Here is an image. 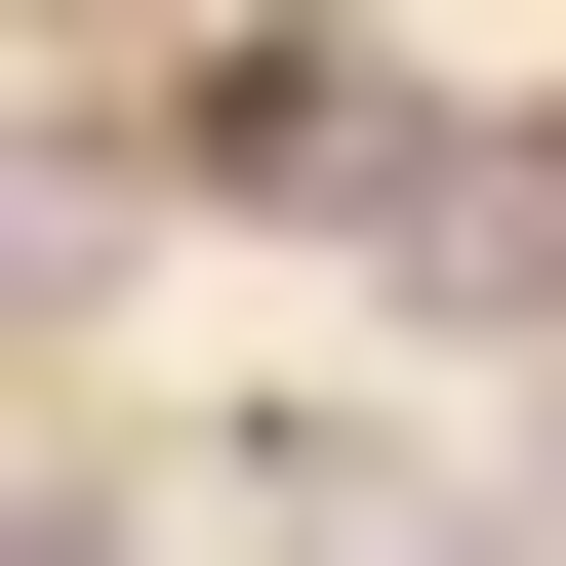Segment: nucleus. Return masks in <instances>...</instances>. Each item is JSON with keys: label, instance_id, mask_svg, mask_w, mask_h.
I'll return each mask as SVG.
<instances>
[{"label": "nucleus", "instance_id": "nucleus-1", "mask_svg": "<svg viewBox=\"0 0 566 566\" xmlns=\"http://www.w3.org/2000/svg\"><path fill=\"white\" fill-rule=\"evenodd\" d=\"M0 566H163V526H122V485H0Z\"/></svg>", "mask_w": 566, "mask_h": 566}, {"label": "nucleus", "instance_id": "nucleus-2", "mask_svg": "<svg viewBox=\"0 0 566 566\" xmlns=\"http://www.w3.org/2000/svg\"><path fill=\"white\" fill-rule=\"evenodd\" d=\"M526 202H566V163H526Z\"/></svg>", "mask_w": 566, "mask_h": 566}]
</instances>
